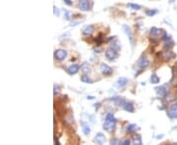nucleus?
<instances>
[{
	"mask_svg": "<svg viewBox=\"0 0 177 145\" xmlns=\"http://www.w3.org/2000/svg\"><path fill=\"white\" fill-rule=\"evenodd\" d=\"M150 36H152V37H158V36H160V35H163L162 33H164V32H163V31L161 29H157V28L154 27L150 29Z\"/></svg>",
	"mask_w": 177,
	"mask_h": 145,
	"instance_id": "6e6552de",
	"label": "nucleus"
},
{
	"mask_svg": "<svg viewBox=\"0 0 177 145\" xmlns=\"http://www.w3.org/2000/svg\"><path fill=\"white\" fill-rule=\"evenodd\" d=\"M127 6H128V7H130V8H132V9H134V10H140V9H141V6L138 5V4L129 3Z\"/></svg>",
	"mask_w": 177,
	"mask_h": 145,
	"instance_id": "b1692460",
	"label": "nucleus"
},
{
	"mask_svg": "<svg viewBox=\"0 0 177 145\" xmlns=\"http://www.w3.org/2000/svg\"><path fill=\"white\" fill-rule=\"evenodd\" d=\"M148 65H150V62H148V58L146 57V56H142L139 59V61H138V67H139V69H141V70H144V69L148 68Z\"/></svg>",
	"mask_w": 177,
	"mask_h": 145,
	"instance_id": "423d86ee",
	"label": "nucleus"
},
{
	"mask_svg": "<svg viewBox=\"0 0 177 145\" xmlns=\"http://www.w3.org/2000/svg\"><path fill=\"white\" fill-rule=\"evenodd\" d=\"M111 100L114 101L115 104H116L117 106H121V107H123L124 103H125V100H124V99H122L121 97H119V96L112 97V98H111Z\"/></svg>",
	"mask_w": 177,
	"mask_h": 145,
	"instance_id": "f3484780",
	"label": "nucleus"
},
{
	"mask_svg": "<svg viewBox=\"0 0 177 145\" xmlns=\"http://www.w3.org/2000/svg\"><path fill=\"white\" fill-rule=\"evenodd\" d=\"M82 131L84 133L85 135H89L91 133V127H89V124L85 122H82Z\"/></svg>",
	"mask_w": 177,
	"mask_h": 145,
	"instance_id": "4468645a",
	"label": "nucleus"
},
{
	"mask_svg": "<svg viewBox=\"0 0 177 145\" xmlns=\"http://www.w3.org/2000/svg\"><path fill=\"white\" fill-rule=\"evenodd\" d=\"M167 115L172 119H177V104H174L167 112Z\"/></svg>",
	"mask_w": 177,
	"mask_h": 145,
	"instance_id": "9b49d317",
	"label": "nucleus"
},
{
	"mask_svg": "<svg viewBox=\"0 0 177 145\" xmlns=\"http://www.w3.org/2000/svg\"><path fill=\"white\" fill-rule=\"evenodd\" d=\"M134 143L135 144H138V145H141L142 144L141 136H140V135H135V137H134Z\"/></svg>",
	"mask_w": 177,
	"mask_h": 145,
	"instance_id": "393cba45",
	"label": "nucleus"
},
{
	"mask_svg": "<svg viewBox=\"0 0 177 145\" xmlns=\"http://www.w3.org/2000/svg\"><path fill=\"white\" fill-rule=\"evenodd\" d=\"M53 9H54V15H55V16H57V17L60 16V12H59V10L57 9V8H56V6H54Z\"/></svg>",
	"mask_w": 177,
	"mask_h": 145,
	"instance_id": "c85d7f7f",
	"label": "nucleus"
},
{
	"mask_svg": "<svg viewBox=\"0 0 177 145\" xmlns=\"http://www.w3.org/2000/svg\"><path fill=\"white\" fill-rule=\"evenodd\" d=\"M159 81H160V79H159V77H157L156 73H152V75H150V83H152L156 84V83H159Z\"/></svg>",
	"mask_w": 177,
	"mask_h": 145,
	"instance_id": "aec40b11",
	"label": "nucleus"
},
{
	"mask_svg": "<svg viewBox=\"0 0 177 145\" xmlns=\"http://www.w3.org/2000/svg\"><path fill=\"white\" fill-rule=\"evenodd\" d=\"M173 45H174V43L172 42L171 40H167V41H165L164 47H165V48H167V49H169V48H171Z\"/></svg>",
	"mask_w": 177,
	"mask_h": 145,
	"instance_id": "a878e982",
	"label": "nucleus"
},
{
	"mask_svg": "<svg viewBox=\"0 0 177 145\" xmlns=\"http://www.w3.org/2000/svg\"><path fill=\"white\" fill-rule=\"evenodd\" d=\"M95 31V28L93 27V26H87V27H85V29L83 30V34L84 35H91V33Z\"/></svg>",
	"mask_w": 177,
	"mask_h": 145,
	"instance_id": "2eb2a0df",
	"label": "nucleus"
},
{
	"mask_svg": "<svg viewBox=\"0 0 177 145\" xmlns=\"http://www.w3.org/2000/svg\"><path fill=\"white\" fill-rule=\"evenodd\" d=\"M174 1H175V0H169V3H173Z\"/></svg>",
	"mask_w": 177,
	"mask_h": 145,
	"instance_id": "473e14b6",
	"label": "nucleus"
},
{
	"mask_svg": "<svg viewBox=\"0 0 177 145\" xmlns=\"http://www.w3.org/2000/svg\"><path fill=\"white\" fill-rule=\"evenodd\" d=\"M81 81H83V83H93V81H91V79H89V77H88V75H82V77H81Z\"/></svg>",
	"mask_w": 177,
	"mask_h": 145,
	"instance_id": "412c9836",
	"label": "nucleus"
},
{
	"mask_svg": "<svg viewBox=\"0 0 177 145\" xmlns=\"http://www.w3.org/2000/svg\"><path fill=\"white\" fill-rule=\"evenodd\" d=\"M117 120L116 119H113V120H105V122L102 125V127L103 129H105L106 131H113L115 129V125H116Z\"/></svg>",
	"mask_w": 177,
	"mask_h": 145,
	"instance_id": "f03ea898",
	"label": "nucleus"
},
{
	"mask_svg": "<svg viewBox=\"0 0 177 145\" xmlns=\"http://www.w3.org/2000/svg\"><path fill=\"white\" fill-rule=\"evenodd\" d=\"M81 69H82V71L85 73H89V72H91V68H89V63H87V62L83 63V65H82V67H81Z\"/></svg>",
	"mask_w": 177,
	"mask_h": 145,
	"instance_id": "6ab92c4d",
	"label": "nucleus"
},
{
	"mask_svg": "<svg viewBox=\"0 0 177 145\" xmlns=\"http://www.w3.org/2000/svg\"><path fill=\"white\" fill-rule=\"evenodd\" d=\"M110 143L111 144H115V145H118V144H122V142L120 141V140H118V139H111V141H110Z\"/></svg>",
	"mask_w": 177,
	"mask_h": 145,
	"instance_id": "cd10ccee",
	"label": "nucleus"
},
{
	"mask_svg": "<svg viewBox=\"0 0 177 145\" xmlns=\"http://www.w3.org/2000/svg\"><path fill=\"white\" fill-rule=\"evenodd\" d=\"M58 91H59V87L55 84V85H54V95H56V93H57Z\"/></svg>",
	"mask_w": 177,
	"mask_h": 145,
	"instance_id": "c756f323",
	"label": "nucleus"
},
{
	"mask_svg": "<svg viewBox=\"0 0 177 145\" xmlns=\"http://www.w3.org/2000/svg\"><path fill=\"white\" fill-rule=\"evenodd\" d=\"M67 56V52L64 49H57L55 52H54V58L58 61H62L66 58Z\"/></svg>",
	"mask_w": 177,
	"mask_h": 145,
	"instance_id": "20e7f679",
	"label": "nucleus"
},
{
	"mask_svg": "<svg viewBox=\"0 0 177 145\" xmlns=\"http://www.w3.org/2000/svg\"><path fill=\"white\" fill-rule=\"evenodd\" d=\"M93 141L97 144H103L105 142V136H104V135H102L101 133H98L95 136V138H93Z\"/></svg>",
	"mask_w": 177,
	"mask_h": 145,
	"instance_id": "1a4fd4ad",
	"label": "nucleus"
},
{
	"mask_svg": "<svg viewBox=\"0 0 177 145\" xmlns=\"http://www.w3.org/2000/svg\"><path fill=\"white\" fill-rule=\"evenodd\" d=\"M162 57L164 60H170V59H172V58L175 57V54H174L173 52L170 51L169 49H167V50H165L164 52H163Z\"/></svg>",
	"mask_w": 177,
	"mask_h": 145,
	"instance_id": "ddd939ff",
	"label": "nucleus"
},
{
	"mask_svg": "<svg viewBox=\"0 0 177 145\" xmlns=\"http://www.w3.org/2000/svg\"><path fill=\"white\" fill-rule=\"evenodd\" d=\"M127 83H128V79H126V77H121L117 79V81L115 83V85H116L117 87H123V86H125Z\"/></svg>",
	"mask_w": 177,
	"mask_h": 145,
	"instance_id": "f8f14e48",
	"label": "nucleus"
},
{
	"mask_svg": "<svg viewBox=\"0 0 177 145\" xmlns=\"http://www.w3.org/2000/svg\"><path fill=\"white\" fill-rule=\"evenodd\" d=\"M123 109L125 110V111L132 113V112H134V105L130 102H125L123 105Z\"/></svg>",
	"mask_w": 177,
	"mask_h": 145,
	"instance_id": "a211bd4d",
	"label": "nucleus"
},
{
	"mask_svg": "<svg viewBox=\"0 0 177 145\" xmlns=\"http://www.w3.org/2000/svg\"><path fill=\"white\" fill-rule=\"evenodd\" d=\"M156 13H157V10H147L146 11V14H147V16H148V17L154 16Z\"/></svg>",
	"mask_w": 177,
	"mask_h": 145,
	"instance_id": "5701e85b",
	"label": "nucleus"
},
{
	"mask_svg": "<svg viewBox=\"0 0 177 145\" xmlns=\"http://www.w3.org/2000/svg\"><path fill=\"white\" fill-rule=\"evenodd\" d=\"M176 68H177V63H176Z\"/></svg>",
	"mask_w": 177,
	"mask_h": 145,
	"instance_id": "72a5a7b5",
	"label": "nucleus"
},
{
	"mask_svg": "<svg viewBox=\"0 0 177 145\" xmlns=\"http://www.w3.org/2000/svg\"><path fill=\"white\" fill-rule=\"evenodd\" d=\"M64 19H65V20H67V21L70 20V13H69V11H67V10L64 11Z\"/></svg>",
	"mask_w": 177,
	"mask_h": 145,
	"instance_id": "bb28decb",
	"label": "nucleus"
},
{
	"mask_svg": "<svg viewBox=\"0 0 177 145\" xmlns=\"http://www.w3.org/2000/svg\"><path fill=\"white\" fill-rule=\"evenodd\" d=\"M130 140H129V139H127V140H125V141H123V142H122V145H129V144H130Z\"/></svg>",
	"mask_w": 177,
	"mask_h": 145,
	"instance_id": "2f4dec72",
	"label": "nucleus"
},
{
	"mask_svg": "<svg viewBox=\"0 0 177 145\" xmlns=\"http://www.w3.org/2000/svg\"><path fill=\"white\" fill-rule=\"evenodd\" d=\"M105 56H106V58H107L109 61L115 60L118 57V49H116L115 47H113V46H110L109 48L106 49Z\"/></svg>",
	"mask_w": 177,
	"mask_h": 145,
	"instance_id": "f257e3e1",
	"label": "nucleus"
},
{
	"mask_svg": "<svg viewBox=\"0 0 177 145\" xmlns=\"http://www.w3.org/2000/svg\"><path fill=\"white\" fill-rule=\"evenodd\" d=\"M63 1H64L65 4H67L68 6H71L72 5V1H71V0H63Z\"/></svg>",
	"mask_w": 177,
	"mask_h": 145,
	"instance_id": "7c9ffc66",
	"label": "nucleus"
},
{
	"mask_svg": "<svg viewBox=\"0 0 177 145\" xmlns=\"http://www.w3.org/2000/svg\"><path fill=\"white\" fill-rule=\"evenodd\" d=\"M156 89V92L158 96V98L160 99H164L167 95V89L165 88V86H157V87L154 88Z\"/></svg>",
	"mask_w": 177,
	"mask_h": 145,
	"instance_id": "39448f33",
	"label": "nucleus"
},
{
	"mask_svg": "<svg viewBox=\"0 0 177 145\" xmlns=\"http://www.w3.org/2000/svg\"><path fill=\"white\" fill-rule=\"evenodd\" d=\"M100 72L104 75H110L111 73H112V69H111L107 64L102 63V64L100 65Z\"/></svg>",
	"mask_w": 177,
	"mask_h": 145,
	"instance_id": "0eeeda50",
	"label": "nucleus"
},
{
	"mask_svg": "<svg viewBox=\"0 0 177 145\" xmlns=\"http://www.w3.org/2000/svg\"><path fill=\"white\" fill-rule=\"evenodd\" d=\"M67 71H68V73H70V75H75V73H78V71H79V66L76 64H73V65H71V66L68 67Z\"/></svg>",
	"mask_w": 177,
	"mask_h": 145,
	"instance_id": "dca6fc26",
	"label": "nucleus"
},
{
	"mask_svg": "<svg viewBox=\"0 0 177 145\" xmlns=\"http://www.w3.org/2000/svg\"><path fill=\"white\" fill-rule=\"evenodd\" d=\"M137 129V125L135 124H132V125H129L128 127H127V133H134L135 131Z\"/></svg>",
	"mask_w": 177,
	"mask_h": 145,
	"instance_id": "4be33fe9",
	"label": "nucleus"
},
{
	"mask_svg": "<svg viewBox=\"0 0 177 145\" xmlns=\"http://www.w3.org/2000/svg\"><path fill=\"white\" fill-rule=\"evenodd\" d=\"M122 30H123V31L126 33V35L128 36L129 40H130L131 46L133 47V46H134V44H135V39H134V35H133L132 31H131L130 27H128L127 25H123V26H122Z\"/></svg>",
	"mask_w": 177,
	"mask_h": 145,
	"instance_id": "7ed1b4c3",
	"label": "nucleus"
},
{
	"mask_svg": "<svg viewBox=\"0 0 177 145\" xmlns=\"http://www.w3.org/2000/svg\"><path fill=\"white\" fill-rule=\"evenodd\" d=\"M79 8L82 11H88L89 8H91L89 2L88 0H81V1L79 2Z\"/></svg>",
	"mask_w": 177,
	"mask_h": 145,
	"instance_id": "9d476101",
	"label": "nucleus"
}]
</instances>
